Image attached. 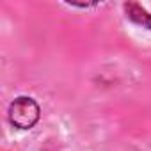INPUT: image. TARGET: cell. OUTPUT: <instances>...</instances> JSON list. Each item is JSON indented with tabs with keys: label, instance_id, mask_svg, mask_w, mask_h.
Listing matches in <instances>:
<instances>
[{
	"label": "cell",
	"instance_id": "2",
	"mask_svg": "<svg viewBox=\"0 0 151 151\" xmlns=\"http://www.w3.org/2000/svg\"><path fill=\"white\" fill-rule=\"evenodd\" d=\"M123 9L126 13V18L132 20L133 23L144 27V29H151V14L137 2H126L123 4Z\"/></svg>",
	"mask_w": 151,
	"mask_h": 151
},
{
	"label": "cell",
	"instance_id": "1",
	"mask_svg": "<svg viewBox=\"0 0 151 151\" xmlns=\"http://www.w3.org/2000/svg\"><path fill=\"white\" fill-rule=\"evenodd\" d=\"M9 123L18 130H30L41 117V107L30 96H18L7 110Z\"/></svg>",
	"mask_w": 151,
	"mask_h": 151
}]
</instances>
